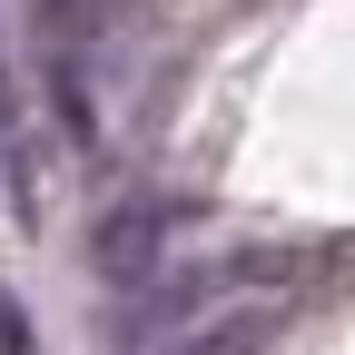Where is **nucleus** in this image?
<instances>
[{
  "mask_svg": "<svg viewBox=\"0 0 355 355\" xmlns=\"http://www.w3.org/2000/svg\"><path fill=\"white\" fill-rule=\"evenodd\" d=\"M148 227H158L148 207H119L109 227H99V277H109V286H139V277H148Z\"/></svg>",
  "mask_w": 355,
  "mask_h": 355,
  "instance_id": "obj_1",
  "label": "nucleus"
},
{
  "mask_svg": "<svg viewBox=\"0 0 355 355\" xmlns=\"http://www.w3.org/2000/svg\"><path fill=\"white\" fill-rule=\"evenodd\" d=\"M0 355H40V345H30V316H20L10 296H0Z\"/></svg>",
  "mask_w": 355,
  "mask_h": 355,
  "instance_id": "obj_2",
  "label": "nucleus"
},
{
  "mask_svg": "<svg viewBox=\"0 0 355 355\" xmlns=\"http://www.w3.org/2000/svg\"><path fill=\"white\" fill-rule=\"evenodd\" d=\"M247 336H188V345H168V355H237Z\"/></svg>",
  "mask_w": 355,
  "mask_h": 355,
  "instance_id": "obj_3",
  "label": "nucleus"
}]
</instances>
